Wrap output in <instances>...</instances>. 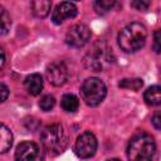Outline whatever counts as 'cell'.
Listing matches in <instances>:
<instances>
[{"instance_id":"cell-1","label":"cell","mask_w":161,"mask_h":161,"mask_svg":"<svg viewBox=\"0 0 161 161\" xmlns=\"http://www.w3.org/2000/svg\"><path fill=\"white\" fill-rule=\"evenodd\" d=\"M147 30L141 23H131L126 25L118 34V45L126 53L140 50L146 42Z\"/></svg>"},{"instance_id":"cell-2","label":"cell","mask_w":161,"mask_h":161,"mask_svg":"<svg viewBox=\"0 0 161 161\" xmlns=\"http://www.w3.org/2000/svg\"><path fill=\"white\" fill-rule=\"evenodd\" d=\"M156 143L151 135L141 132L135 135L127 145V157L130 161H152Z\"/></svg>"},{"instance_id":"cell-3","label":"cell","mask_w":161,"mask_h":161,"mask_svg":"<svg viewBox=\"0 0 161 161\" xmlns=\"http://www.w3.org/2000/svg\"><path fill=\"white\" fill-rule=\"evenodd\" d=\"M40 140L44 150L48 151L50 155H58L63 152L68 143V138L64 132V128L59 123H53L50 126H47L42 132Z\"/></svg>"},{"instance_id":"cell-4","label":"cell","mask_w":161,"mask_h":161,"mask_svg":"<svg viewBox=\"0 0 161 161\" xmlns=\"http://www.w3.org/2000/svg\"><path fill=\"white\" fill-rule=\"evenodd\" d=\"M113 62H114V58H113L112 49L104 42L96 43L84 57V65L88 69H92L94 72L103 70L106 67L111 65Z\"/></svg>"},{"instance_id":"cell-5","label":"cell","mask_w":161,"mask_h":161,"mask_svg":"<svg viewBox=\"0 0 161 161\" xmlns=\"http://www.w3.org/2000/svg\"><path fill=\"white\" fill-rule=\"evenodd\" d=\"M80 94L83 101L91 106V107H96L98 104L102 103V101L104 99L106 94H107V88L106 84L103 83V80H101L99 78L96 77H91L87 78L80 87Z\"/></svg>"},{"instance_id":"cell-6","label":"cell","mask_w":161,"mask_h":161,"mask_svg":"<svg viewBox=\"0 0 161 161\" xmlns=\"http://www.w3.org/2000/svg\"><path fill=\"white\" fill-rule=\"evenodd\" d=\"M96 151L97 138L92 132L86 131L80 136H78L74 145V152L79 158H89L96 153Z\"/></svg>"},{"instance_id":"cell-7","label":"cell","mask_w":161,"mask_h":161,"mask_svg":"<svg viewBox=\"0 0 161 161\" xmlns=\"http://www.w3.org/2000/svg\"><path fill=\"white\" fill-rule=\"evenodd\" d=\"M91 39V30L86 24H75L70 26L65 34V43L73 48H80Z\"/></svg>"},{"instance_id":"cell-8","label":"cell","mask_w":161,"mask_h":161,"mask_svg":"<svg viewBox=\"0 0 161 161\" xmlns=\"http://www.w3.org/2000/svg\"><path fill=\"white\" fill-rule=\"evenodd\" d=\"M15 161H43L44 156L33 141H23L15 150Z\"/></svg>"},{"instance_id":"cell-9","label":"cell","mask_w":161,"mask_h":161,"mask_svg":"<svg viewBox=\"0 0 161 161\" xmlns=\"http://www.w3.org/2000/svg\"><path fill=\"white\" fill-rule=\"evenodd\" d=\"M45 73H47V78L49 80V83H52L55 87L63 86L68 78L67 67L62 62H54V63L49 64Z\"/></svg>"},{"instance_id":"cell-10","label":"cell","mask_w":161,"mask_h":161,"mask_svg":"<svg viewBox=\"0 0 161 161\" xmlns=\"http://www.w3.org/2000/svg\"><path fill=\"white\" fill-rule=\"evenodd\" d=\"M78 13V9L75 6V4L73 3H68V1H63L60 4L57 5V8L54 9L53 11V15H52V20L54 24L59 25L62 24L65 19H72L77 15Z\"/></svg>"},{"instance_id":"cell-11","label":"cell","mask_w":161,"mask_h":161,"mask_svg":"<svg viewBox=\"0 0 161 161\" xmlns=\"http://www.w3.org/2000/svg\"><path fill=\"white\" fill-rule=\"evenodd\" d=\"M24 86H25V88H26L29 94L38 96L43 89V78H42L40 74L33 73V74H30V75H28L25 78Z\"/></svg>"},{"instance_id":"cell-12","label":"cell","mask_w":161,"mask_h":161,"mask_svg":"<svg viewBox=\"0 0 161 161\" xmlns=\"http://www.w3.org/2000/svg\"><path fill=\"white\" fill-rule=\"evenodd\" d=\"M143 98L147 104L150 106H158L161 104V87L160 86H151L145 91Z\"/></svg>"},{"instance_id":"cell-13","label":"cell","mask_w":161,"mask_h":161,"mask_svg":"<svg viewBox=\"0 0 161 161\" xmlns=\"http://www.w3.org/2000/svg\"><path fill=\"white\" fill-rule=\"evenodd\" d=\"M11 145H13V133L4 123H1V127H0V152L5 153L6 151L10 150Z\"/></svg>"},{"instance_id":"cell-14","label":"cell","mask_w":161,"mask_h":161,"mask_svg":"<svg viewBox=\"0 0 161 161\" xmlns=\"http://www.w3.org/2000/svg\"><path fill=\"white\" fill-rule=\"evenodd\" d=\"M52 8V3L48 0H36L31 3V9L35 16L38 18H45Z\"/></svg>"},{"instance_id":"cell-15","label":"cell","mask_w":161,"mask_h":161,"mask_svg":"<svg viewBox=\"0 0 161 161\" xmlns=\"http://www.w3.org/2000/svg\"><path fill=\"white\" fill-rule=\"evenodd\" d=\"M60 106L65 112H75L79 107V99L74 94H64L60 101Z\"/></svg>"},{"instance_id":"cell-16","label":"cell","mask_w":161,"mask_h":161,"mask_svg":"<svg viewBox=\"0 0 161 161\" xmlns=\"http://www.w3.org/2000/svg\"><path fill=\"white\" fill-rule=\"evenodd\" d=\"M114 4H116L114 0H97L93 4V8H94V10H96L97 14L104 15L106 13H108L114 6Z\"/></svg>"},{"instance_id":"cell-17","label":"cell","mask_w":161,"mask_h":161,"mask_svg":"<svg viewBox=\"0 0 161 161\" xmlns=\"http://www.w3.org/2000/svg\"><path fill=\"white\" fill-rule=\"evenodd\" d=\"M142 84H143V82H142V79H140V78H132V79L125 78V79H122V80L119 82L118 86H119L121 88H125V89L138 91V89L142 87Z\"/></svg>"},{"instance_id":"cell-18","label":"cell","mask_w":161,"mask_h":161,"mask_svg":"<svg viewBox=\"0 0 161 161\" xmlns=\"http://www.w3.org/2000/svg\"><path fill=\"white\" fill-rule=\"evenodd\" d=\"M0 21H1V34H6L8 30L10 29V25H11V20H10V16L9 14L6 13V10L0 6Z\"/></svg>"},{"instance_id":"cell-19","label":"cell","mask_w":161,"mask_h":161,"mask_svg":"<svg viewBox=\"0 0 161 161\" xmlns=\"http://www.w3.org/2000/svg\"><path fill=\"white\" fill-rule=\"evenodd\" d=\"M54 104H55V98L53 97V96H50V94H45V96H43L42 98H40V101H39V107L43 109V111H50L53 107H54Z\"/></svg>"},{"instance_id":"cell-20","label":"cell","mask_w":161,"mask_h":161,"mask_svg":"<svg viewBox=\"0 0 161 161\" xmlns=\"http://www.w3.org/2000/svg\"><path fill=\"white\" fill-rule=\"evenodd\" d=\"M152 48L156 53H161V28L157 29L153 33V43H152Z\"/></svg>"},{"instance_id":"cell-21","label":"cell","mask_w":161,"mask_h":161,"mask_svg":"<svg viewBox=\"0 0 161 161\" xmlns=\"http://www.w3.org/2000/svg\"><path fill=\"white\" fill-rule=\"evenodd\" d=\"M150 1H145V0H136V1H131V6L135 8L136 10H140V11H145L148 9L150 6Z\"/></svg>"},{"instance_id":"cell-22","label":"cell","mask_w":161,"mask_h":161,"mask_svg":"<svg viewBox=\"0 0 161 161\" xmlns=\"http://www.w3.org/2000/svg\"><path fill=\"white\" fill-rule=\"evenodd\" d=\"M151 121H152V125L155 126V128H157V130H161V111L156 112V113L152 116Z\"/></svg>"},{"instance_id":"cell-23","label":"cell","mask_w":161,"mask_h":161,"mask_svg":"<svg viewBox=\"0 0 161 161\" xmlns=\"http://www.w3.org/2000/svg\"><path fill=\"white\" fill-rule=\"evenodd\" d=\"M0 92H1V102L6 101L8 94H9V89H8V87H6L4 83L0 84Z\"/></svg>"},{"instance_id":"cell-24","label":"cell","mask_w":161,"mask_h":161,"mask_svg":"<svg viewBox=\"0 0 161 161\" xmlns=\"http://www.w3.org/2000/svg\"><path fill=\"white\" fill-rule=\"evenodd\" d=\"M4 64H5V52H4V49H1V63H0V67L4 68Z\"/></svg>"},{"instance_id":"cell-25","label":"cell","mask_w":161,"mask_h":161,"mask_svg":"<svg viewBox=\"0 0 161 161\" xmlns=\"http://www.w3.org/2000/svg\"><path fill=\"white\" fill-rule=\"evenodd\" d=\"M107 161H119L118 158H111V160H107Z\"/></svg>"}]
</instances>
